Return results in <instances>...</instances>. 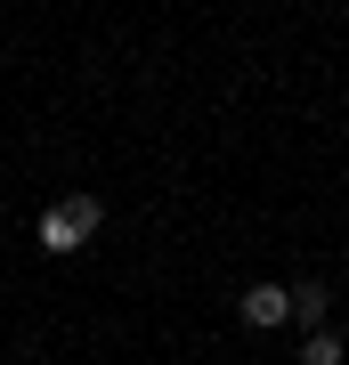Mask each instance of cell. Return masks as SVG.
Wrapping results in <instances>:
<instances>
[{"mask_svg": "<svg viewBox=\"0 0 349 365\" xmlns=\"http://www.w3.org/2000/svg\"><path fill=\"white\" fill-rule=\"evenodd\" d=\"M236 317H244L252 333H276V325H293V284H252L244 300H236Z\"/></svg>", "mask_w": 349, "mask_h": 365, "instance_id": "2", "label": "cell"}, {"mask_svg": "<svg viewBox=\"0 0 349 365\" xmlns=\"http://www.w3.org/2000/svg\"><path fill=\"white\" fill-rule=\"evenodd\" d=\"M300 365H349V341L325 325V333H300Z\"/></svg>", "mask_w": 349, "mask_h": 365, "instance_id": "4", "label": "cell"}, {"mask_svg": "<svg viewBox=\"0 0 349 365\" xmlns=\"http://www.w3.org/2000/svg\"><path fill=\"white\" fill-rule=\"evenodd\" d=\"M293 325L325 333V284H317V276H300V284H293Z\"/></svg>", "mask_w": 349, "mask_h": 365, "instance_id": "3", "label": "cell"}, {"mask_svg": "<svg viewBox=\"0 0 349 365\" xmlns=\"http://www.w3.org/2000/svg\"><path fill=\"white\" fill-rule=\"evenodd\" d=\"M106 227V203L98 195H57L49 211H41V252H57V260H65V252H81V244H90V235Z\"/></svg>", "mask_w": 349, "mask_h": 365, "instance_id": "1", "label": "cell"}]
</instances>
